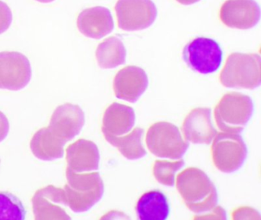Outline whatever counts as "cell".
I'll use <instances>...</instances> for the list:
<instances>
[{
    "instance_id": "cell-3",
    "label": "cell",
    "mask_w": 261,
    "mask_h": 220,
    "mask_svg": "<svg viewBox=\"0 0 261 220\" xmlns=\"http://www.w3.org/2000/svg\"><path fill=\"white\" fill-rule=\"evenodd\" d=\"M260 67L258 53H230L220 73V82L227 88L254 90L260 85Z\"/></svg>"
},
{
    "instance_id": "cell-11",
    "label": "cell",
    "mask_w": 261,
    "mask_h": 220,
    "mask_svg": "<svg viewBox=\"0 0 261 220\" xmlns=\"http://www.w3.org/2000/svg\"><path fill=\"white\" fill-rule=\"evenodd\" d=\"M85 124V114L79 105L65 103L55 109L48 128L58 139L68 143L79 135Z\"/></svg>"
},
{
    "instance_id": "cell-7",
    "label": "cell",
    "mask_w": 261,
    "mask_h": 220,
    "mask_svg": "<svg viewBox=\"0 0 261 220\" xmlns=\"http://www.w3.org/2000/svg\"><path fill=\"white\" fill-rule=\"evenodd\" d=\"M183 59L189 68L201 74L215 73L221 67L223 52L219 44L212 38L198 37L183 49Z\"/></svg>"
},
{
    "instance_id": "cell-25",
    "label": "cell",
    "mask_w": 261,
    "mask_h": 220,
    "mask_svg": "<svg viewBox=\"0 0 261 220\" xmlns=\"http://www.w3.org/2000/svg\"><path fill=\"white\" fill-rule=\"evenodd\" d=\"M10 132V122L7 116L0 112V142L5 140Z\"/></svg>"
},
{
    "instance_id": "cell-5",
    "label": "cell",
    "mask_w": 261,
    "mask_h": 220,
    "mask_svg": "<svg viewBox=\"0 0 261 220\" xmlns=\"http://www.w3.org/2000/svg\"><path fill=\"white\" fill-rule=\"evenodd\" d=\"M146 143L154 155L172 160L181 158L189 146L179 128L168 122H155L151 125L146 133Z\"/></svg>"
},
{
    "instance_id": "cell-22",
    "label": "cell",
    "mask_w": 261,
    "mask_h": 220,
    "mask_svg": "<svg viewBox=\"0 0 261 220\" xmlns=\"http://www.w3.org/2000/svg\"><path fill=\"white\" fill-rule=\"evenodd\" d=\"M27 211L18 197L8 192H0V218L24 220Z\"/></svg>"
},
{
    "instance_id": "cell-9",
    "label": "cell",
    "mask_w": 261,
    "mask_h": 220,
    "mask_svg": "<svg viewBox=\"0 0 261 220\" xmlns=\"http://www.w3.org/2000/svg\"><path fill=\"white\" fill-rule=\"evenodd\" d=\"M30 60L17 51L0 52V89L19 91L32 79Z\"/></svg>"
},
{
    "instance_id": "cell-15",
    "label": "cell",
    "mask_w": 261,
    "mask_h": 220,
    "mask_svg": "<svg viewBox=\"0 0 261 220\" xmlns=\"http://www.w3.org/2000/svg\"><path fill=\"white\" fill-rule=\"evenodd\" d=\"M79 32L93 39H101L114 30L111 11L102 6L88 8L82 11L77 19Z\"/></svg>"
},
{
    "instance_id": "cell-12",
    "label": "cell",
    "mask_w": 261,
    "mask_h": 220,
    "mask_svg": "<svg viewBox=\"0 0 261 220\" xmlns=\"http://www.w3.org/2000/svg\"><path fill=\"white\" fill-rule=\"evenodd\" d=\"M260 18V9L255 0H227L220 9V19L231 29L254 27Z\"/></svg>"
},
{
    "instance_id": "cell-26",
    "label": "cell",
    "mask_w": 261,
    "mask_h": 220,
    "mask_svg": "<svg viewBox=\"0 0 261 220\" xmlns=\"http://www.w3.org/2000/svg\"><path fill=\"white\" fill-rule=\"evenodd\" d=\"M176 1L180 4L189 6V5L195 4V3L199 2L200 0H176Z\"/></svg>"
},
{
    "instance_id": "cell-20",
    "label": "cell",
    "mask_w": 261,
    "mask_h": 220,
    "mask_svg": "<svg viewBox=\"0 0 261 220\" xmlns=\"http://www.w3.org/2000/svg\"><path fill=\"white\" fill-rule=\"evenodd\" d=\"M126 50L121 40L112 36L106 38L97 46L96 58L102 69H113L124 64Z\"/></svg>"
},
{
    "instance_id": "cell-16",
    "label": "cell",
    "mask_w": 261,
    "mask_h": 220,
    "mask_svg": "<svg viewBox=\"0 0 261 220\" xmlns=\"http://www.w3.org/2000/svg\"><path fill=\"white\" fill-rule=\"evenodd\" d=\"M66 162L70 170L75 173L97 171L100 152L94 142L79 139L66 148Z\"/></svg>"
},
{
    "instance_id": "cell-27",
    "label": "cell",
    "mask_w": 261,
    "mask_h": 220,
    "mask_svg": "<svg viewBox=\"0 0 261 220\" xmlns=\"http://www.w3.org/2000/svg\"><path fill=\"white\" fill-rule=\"evenodd\" d=\"M36 1L41 3H53V2L56 1V0H36Z\"/></svg>"
},
{
    "instance_id": "cell-14",
    "label": "cell",
    "mask_w": 261,
    "mask_h": 220,
    "mask_svg": "<svg viewBox=\"0 0 261 220\" xmlns=\"http://www.w3.org/2000/svg\"><path fill=\"white\" fill-rule=\"evenodd\" d=\"M182 132L187 142L209 145L217 134L212 119L210 108L201 107L192 109L183 122Z\"/></svg>"
},
{
    "instance_id": "cell-23",
    "label": "cell",
    "mask_w": 261,
    "mask_h": 220,
    "mask_svg": "<svg viewBox=\"0 0 261 220\" xmlns=\"http://www.w3.org/2000/svg\"><path fill=\"white\" fill-rule=\"evenodd\" d=\"M183 160L170 162L169 160H155L152 168L155 180L165 186H172L175 184V174L184 167Z\"/></svg>"
},
{
    "instance_id": "cell-4",
    "label": "cell",
    "mask_w": 261,
    "mask_h": 220,
    "mask_svg": "<svg viewBox=\"0 0 261 220\" xmlns=\"http://www.w3.org/2000/svg\"><path fill=\"white\" fill-rule=\"evenodd\" d=\"M253 113V103L250 96L231 92L223 96L215 106V122L221 131L240 134Z\"/></svg>"
},
{
    "instance_id": "cell-6",
    "label": "cell",
    "mask_w": 261,
    "mask_h": 220,
    "mask_svg": "<svg viewBox=\"0 0 261 220\" xmlns=\"http://www.w3.org/2000/svg\"><path fill=\"white\" fill-rule=\"evenodd\" d=\"M212 156L217 169L230 174L244 164L247 156V145L238 133L217 132L212 143Z\"/></svg>"
},
{
    "instance_id": "cell-8",
    "label": "cell",
    "mask_w": 261,
    "mask_h": 220,
    "mask_svg": "<svg viewBox=\"0 0 261 220\" xmlns=\"http://www.w3.org/2000/svg\"><path fill=\"white\" fill-rule=\"evenodd\" d=\"M118 27L134 32L150 27L157 17L152 0H118L115 6Z\"/></svg>"
},
{
    "instance_id": "cell-13",
    "label": "cell",
    "mask_w": 261,
    "mask_h": 220,
    "mask_svg": "<svg viewBox=\"0 0 261 220\" xmlns=\"http://www.w3.org/2000/svg\"><path fill=\"white\" fill-rule=\"evenodd\" d=\"M149 85L146 72L137 66H127L119 70L114 79V90L117 98L136 102Z\"/></svg>"
},
{
    "instance_id": "cell-24",
    "label": "cell",
    "mask_w": 261,
    "mask_h": 220,
    "mask_svg": "<svg viewBox=\"0 0 261 220\" xmlns=\"http://www.w3.org/2000/svg\"><path fill=\"white\" fill-rule=\"evenodd\" d=\"M13 22V13L10 6L0 0V35L7 32Z\"/></svg>"
},
{
    "instance_id": "cell-18",
    "label": "cell",
    "mask_w": 261,
    "mask_h": 220,
    "mask_svg": "<svg viewBox=\"0 0 261 220\" xmlns=\"http://www.w3.org/2000/svg\"><path fill=\"white\" fill-rule=\"evenodd\" d=\"M65 142L56 138L48 127L35 133L30 142V149L35 157L44 161H53L65 155Z\"/></svg>"
},
{
    "instance_id": "cell-19",
    "label": "cell",
    "mask_w": 261,
    "mask_h": 220,
    "mask_svg": "<svg viewBox=\"0 0 261 220\" xmlns=\"http://www.w3.org/2000/svg\"><path fill=\"white\" fill-rule=\"evenodd\" d=\"M169 212L167 198L160 190L145 193L136 205L137 217L141 220H166Z\"/></svg>"
},
{
    "instance_id": "cell-17",
    "label": "cell",
    "mask_w": 261,
    "mask_h": 220,
    "mask_svg": "<svg viewBox=\"0 0 261 220\" xmlns=\"http://www.w3.org/2000/svg\"><path fill=\"white\" fill-rule=\"evenodd\" d=\"M135 112L132 107L114 102L105 110L102 131L105 137L124 135L135 124Z\"/></svg>"
},
{
    "instance_id": "cell-10",
    "label": "cell",
    "mask_w": 261,
    "mask_h": 220,
    "mask_svg": "<svg viewBox=\"0 0 261 220\" xmlns=\"http://www.w3.org/2000/svg\"><path fill=\"white\" fill-rule=\"evenodd\" d=\"M36 220L71 219L62 206H66L63 188L48 185L36 191L32 199Z\"/></svg>"
},
{
    "instance_id": "cell-1",
    "label": "cell",
    "mask_w": 261,
    "mask_h": 220,
    "mask_svg": "<svg viewBox=\"0 0 261 220\" xmlns=\"http://www.w3.org/2000/svg\"><path fill=\"white\" fill-rule=\"evenodd\" d=\"M176 188L189 210L196 214L213 211L218 201L216 187L199 168H187L178 174Z\"/></svg>"
},
{
    "instance_id": "cell-2",
    "label": "cell",
    "mask_w": 261,
    "mask_h": 220,
    "mask_svg": "<svg viewBox=\"0 0 261 220\" xmlns=\"http://www.w3.org/2000/svg\"><path fill=\"white\" fill-rule=\"evenodd\" d=\"M66 180V205L73 212H87L101 200L105 186L98 172L75 173L67 168Z\"/></svg>"
},
{
    "instance_id": "cell-21",
    "label": "cell",
    "mask_w": 261,
    "mask_h": 220,
    "mask_svg": "<svg viewBox=\"0 0 261 220\" xmlns=\"http://www.w3.org/2000/svg\"><path fill=\"white\" fill-rule=\"evenodd\" d=\"M144 130L135 128L126 135L118 137H105L107 142L116 147L120 154L128 160H137L146 154V151L143 145Z\"/></svg>"
}]
</instances>
